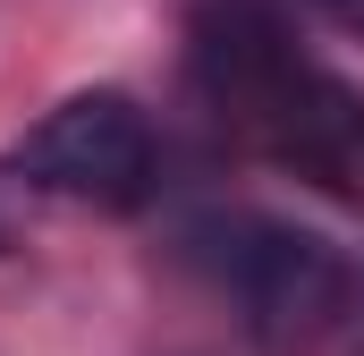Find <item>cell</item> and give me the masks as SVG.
Here are the masks:
<instances>
[{
	"label": "cell",
	"mask_w": 364,
	"mask_h": 356,
	"mask_svg": "<svg viewBox=\"0 0 364 356\" xmlns=\"http://www.w3.org/2000/svg\"><path fill=\"white\" fill-rule=\"evenodd\" d=\"M322 17H331V26H348V34H364V0H322Z\"/></svg>",
	"instance_id": "5b68a950"
},
{
	"label": "cell",
	"mask_w": 364,
	"mask_h": 356,
	"mask_svg": "<svg viewBox=\"0 0 364 356\" xmlns=\"http://www.w3.org/2000/svg\"><path fill=\"white\" fill-rule=\"evenodd\" d=\"M9 162L34 195H68V204H93V212H136L153 195V127L127 93L93 85V93H68Z\"/></svg>",
	"instance_id": "7a4b0ae2"
},
{
	"label": "cell",
	"mask_w": 364,
	"mask_h": 356,
	"mask_svg": "<svg viewBox=\"0 0 364 356\" xmlns=\"http://www.w3.org/2000/svg\"><path fill=\"white\" fill-rule=\"evenodd\" d=\"M26 212H34V187L17 178V162H0V255L26 238Z\"/></svg>",
	"instance_id": "277c9868"
},
{
	"label": "cell",
	"mask_w": 364,
	"mask_h": 356,
	"mask_svg": "<svg viewBox=\"0 0 364 356\" xmlns=\"http://www.w3.org/2000/svg\"><path fill=\"white\" fill-rule=\"evenodd\" d=\"M195 93L322 187H364V102L279 34L263 0H212L195 17Z\"/></svg>",
	"instance_id": "6da1fadb"
},
{
	"label": "cell",
	"mask_w": 364,
	"mask_h": 356,
	"mask_svg": "<svg viewBox=\"0 0 364 356\" xmlns=\"http://www.w3.org/2000/svg\"><path fill=\"white\" fill-rule=\"evenodd\" d=\"M212 271H220V288L237 297V314H246V331L263 348L322 340L339 323V305H348V263L322 238L288 229V221H229Z\"/></svg>",
	"instance_id": "3957f363"
}]
</instances>
